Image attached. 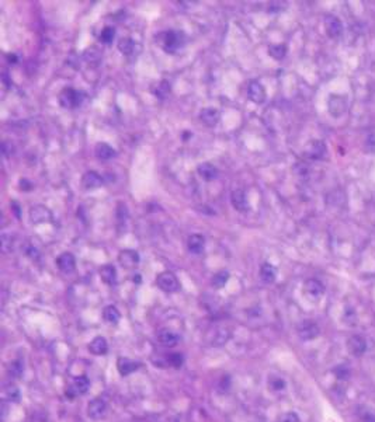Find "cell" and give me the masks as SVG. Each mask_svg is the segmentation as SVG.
<instances>
[{
  "label": "cell",
  "instance_id": "cell-1",
  "mask_svg": "<svg viewBox=\"0 0 375 422\" xmlns=\"http://www.w3.org/2000/svg\"><path fill=\"white\" fill-rule=\"evenodd\" d=\"M86 98V94L82 93V91H78V90H73V88H63L60 91L59 94V104L63 108H78L83 104Z\"/></svg>",
  "mask_w": 375,
  "mask_h": 422
},
{
  "label": "cell",
  "instance_id": "cell-2",
  "mask_svg": "<svg viewBox=\"0 0 375 422\" xmlns=\"http://www.w3.org/2000/svg\"><path fill=\"white\" fill-rule=\"evenodd\" d=\"M184 44V34L177 32V31H169L163 34L162 39V48L165 49L168 53H176L178 49L183 47Z\"/></svg>",
  "mask_w": 375,
  "mask_h": 422
},
{
  "label": "cell",
  "instance_id": "cell-3",
  "mask_svg": "<svg viewBox=\"0 0 375 422\" xmlns=\"http://www.w3.org/2000/svg\"><path fill=\"white\" fill-rule=\"evenodd\" d=\"M229 337H231V331H229L228 327H225V325H217V327H214L212 330L208 331L207 340L209 345L221 346V345H224V343H227L228 340H229Z\"/></svg>",
  "mask_w": 375,
  "mask_h": 422
},
{
  "label": "cell",
  "instance_id": "cell-4",
  "mask_svg": "<svg viewBox=\"0 0 375 422\" xmlns=\"http://www.w3.org/2000/svg\"><path fill=\"white\" fill-rule=\"evenodd\" d=\"M156 282H158L159 288H160L163 292H168V293L177 292L178 288H180L176 275L172 274V272H162V274L158 276Z\"/></svg>",
  "mask_w": 375,
  "mask_h": 422
},
{
  "label": "cell",
  "instance_id": "cell-5",
  "mask_svg": "<svg viewBox=\"0 0 375 422\" xmlns=\"http://www.w3.org/2000/svg\"><path fill=\"white\" fill-rule=\"evenodd\" d=\"M320 333V328L319 325L312 321V320H305L302 323L298 325V335L301 340L304 341H309V340H314Z\"/></svg>",
  "mask_w": 375,
  "mask_h": 422
},
{
  "label": "cell",
  "instance_id": "cell-6",
  "mask_svg": "<svg viewBox=\"0 0 375 422\" xmlns=\"http://www.w3.org/2000/svg\"><path fill=\"white\" fill-rule=\"evenodd\" d=\"M30 220L35 225L51 222L52 220V212L47 206L34 205L30 209Z\"/></svg>",
  "mask_w": 375,
  "mask_h": 422
},
{
  "label": "cell",
  "instance_id": "cell-7",
  "mask_svg": "<svg viewBox=\"0 0 375 422\" xmlns=\"http://www.w3.org/2000/svg\"><path fill=\"white\" fill-rule=\"evenodd\" d=\"M326 145L322 140H312L305 147V156L311 160H322L326 156Z\"/></svg>",
  "mask_w": 375,
  "mask_h": 422
},
{
  "label": "cell",
  "instance_id": "cell-8",
  "mask_svg": "<svg viewBox=\"0 0 375 422\" xmlns=\"http://www.w3.org/2000/svg\"><path fill=\"white\" fill-rule=\"evenodd\" d=\"M107 414V402L103 398H94L87 405V415L91 420H101Z\"/></svg>",
  "mask_w": 375,
  "mask_h": 422
},
{
  "label": "cell",
  "instance_id": "cell-9",
  "mask_svg": "<svg viewBox=\"0 0 375 422\" xmlns=\"http://www.w3.org/2000/svg\"><path fill=\"white\" fill-rule=\"evenodd\" d=\"M327 107H329V112L333 117L339 118L345 114L346 108H347V101H346V98L343 96L332 94L330 98H329V101H327Z\"/></svg>",
  "mask_w": 375,
  "mask_h": 422
},
{
  "label": "cell",
  "instance_id": "cell-10",
  "mask_svg": "<svg viewBox=\"0 0 375 422\" xmlns=\"http://www.w3.org/2000/svg\"><path fill=\"white\" fill-rule=\"evenodd\" d=\"M347 349L353 356L358 358L367 351V343L361 335H351L347 341Z\"/></svg>",
  "mask_w": 375,
  "mask_h": 422
},
{
  "label": "cell",
  "instance_id": "cell-11",
  "mask_svg": "<svg viewBox=\"0 0 375 422\" xmlns=\"http://www.w3.org/2000/svg\"><path fill=\"white\" fill-rule=\"evenodd\" d=\"M104 184V176L99 174L97 171H87L82 177V186L85 189H96Z\"/></svg>",
  "mask_w": 375,
  "mask_h": 422
},
{
  "label": "cell",
  "instance_id": "cell-12",
  "mask_svg": "<svg viewBox=\"0 0 375 422\" xmlns=\"http://www.w3.org/2000/svg\"><path fill=\"white\" fill-rule=\"evenodd\" d=\"M247 96H249V98H250L253 103L261 104V103H264V100H266V90H264L261 83L253 80V81H250L249 86H247Z\"/></svg>",
  "mask_w": 375,
  "mask_h": 422
},
{
  "label": "cell",
  "instance_id": "cell-13",
  "mask_svg": "<svg viewBox=\"0 0 375 422\" xmlns=\"http://www.w3.org/2000/svg\"><path fill=\"white\" fill-rule=\"evenodd\" d=\"M325 29L326 34L330 38H339L343 32V24L342 21L335 16H326L325 19Z\"/></svg>",
  "mask_w": 375,
  "mask_h": 422
},
{
  "label": "cell",
  "instance_id": "cell-14",
  "mask_svg": "<svg viewBox=\"0 0 375 422\" xmlns=\"http://www.w3.org/2000/svg\"><path fill=\"white\" fill-rule=\"evenodd\" d=\"M89 387H90L89 379H87L86 376H79V377H76V379L72 382L68 393H69L70 397H76V396H82V394L87 393ZM68 393H66V394H68Z\"/></svg>",
  "mask_w": 375,
  "mask_h": 422
},
{
  "label": "cell",
  "instance_id": "cell-15",
  "mask_svg": "<svg viewBox=\"0 0 375 422\" xmlns=\"http://www.w3.org/2000/svg\"><path fill=\"white\" fill-rule=\"evenodd\" d=\"M57 265L63 274H72L76 268V258L70 253H63L57 258Z\"/></svg>",
  "mask_w": 375,
  "mask_h": 422
},
{
  "label": "cell",
  "instance_id": "cell-16",
  "mask_svg": "<svg viewBox=\"0 0 375 422\" xmlns=\"http://www.w3.org/2000/svg\"><path fill=\"white\" fill-rule=\"evenodd\" d=\"M304 290H305V293L311 299L316 300V299H319L322 294L325 293V286L317 279H308L305 285H304Z\"/></svg>",
  "mask_w": 375,
  "mask_h": 422
},
{
  "label": "cell",
  "instance_id": "cell-17",
  "mask_svg": "<svg viewBox=\"0 0 375 422\" xmlns=\"http://www.w3.org/2000/svg\"><path fill=\"white\" fill-rule=\"evenodd\" d=\"M231 204L237 212H246L249 211V202H247L246 194L243 189H235L231 194Z\"/></svg>",
  "mask_w": 375,
  "mask_h": 422
},
{
  "label": "cell",
  "instance_id": "cell-18",
  "mask_svg": "<svg viewBox=\"0 0 375 422\" xmlns=\"http://www.w3.org/2000/svg\"><path fill=\"white\" fill-rule=\"evenodd\" d=\"M118 263L124 268H134L139 264V254L135 250H122L118 254Z\"/></svg>",
  "mask_w": 375,
  "mask_h": 422
},
{
  "label": "cell",
  "instance_id": "cell-19",
  "mask_svg": "<svg viewBox=\"0 0 375 422\" xmlns=\"http://www.w3.org/2000/svg\"><path fill=\"white\" fill-rule=\"evenodd\" d=\"M200 121H201L204 125H207V127L209 128L215 127L218 122H219V111H218L217 108L212 107L204 108V109L200 112Z\"/></svg>",
  "mask_w": 375,
  "mask_h": 422
},
{
  "label": "cell",
  "instance_id": "cell-20",
  "mask_svg": "<svg viewBox=\"0 0 375 422\" xmlns=\"http://www.w3.org/2000/svg\"><path fill=\"white\" fill-rule=\"evenodd\" d=\"M118 51L122 53V55H127V56H132L135 53L139 52V45L137 44V41H134L132 38H122L118 41Z\"/></svg>",
  "mask_w": 375,
  "mask_h": 422
},
{
  "label": "cell",
  "instance_id": "cell-21",
  "mask_svg": "<svg viewBox=\"0 0 375 422\" xmlns=\"http://www.w3.org/2000/svg\"><path fill=\"white\" fill-rule=\"evenodd\" d=\"M205 247V238L201 235H191L187 240V248L191 254H201Z\"/></svg>",
  "mask_w": 375,
  "mask_h": 422
},
{
  "label": "cell",
  "instance_id": "cell-22",
  "mask_svg": "<svg viewBox=\"0 0 375 422\" xmlns=\"http://www.w3.org/2000/svg\"><path fill=\"white\" fill-rule=\"evenodd\" d=\"M139 362H135V361H131L128 358H119L118 362H117V369L118 372L122 374V376H128L132 372L138 370Z\"/></svg>",
  "mask_w": 375,
  "mask_h": 422
},
{
  "label": "cell",
  "instance_id": "cell-23",
  "mask_svg": "<svg viewBox=\"0 0 375 422\" xmlns=\"http://www.w3.org/2000/svg\"><path fill=\"white\" fill-rule=\"evenodd\" d=\"M198 174H200V177L202 178V180H205V181H214V180H217L218 177V168L217 167H214L212 164H209V163H202V164H200L197 168Z\"/></svg>",
  "mask_w": 375,
  "mask_h": 422
},
{
  "label": "cell",
  "instance_id": "cell-24",
  "mask_svg": "<svg viewBox=\"0 0 375 422\" xmlns=\"http://www.w3.org/2000/svg\"><path fill=\"white\" fill-rule=\"evenodd\" d=\"M100 278L104 284L114 285L117 282V269L113 265H104L100 268Z\"/></svg>",
  "mask_w": 375,
  "mask_h": 422
},
{
  "label": "cell",
  "instance_id": "cell-25",
  "mask_svg": "<svg viewBox=\"0 0 375 422\" xmlns=\"http://www.w3.org/2000/svg\"><path fill=\"white\" fill-rule=\"evenodd\" d=\"M89 349H90V352L93 353V355H97V356H100V355H106L107 351H109V343H107V341H106V338H103V337H96V338L90 343Z\"/></svg>",
  "mask_w": 375,
  "mask_h": 422
},
{
  "label": "cell",
  "instance_id": "cell-26",
  "mask_svg": "<svg viewBox=\"0 0 375 422\" xmlns=\"http://www.w3.org/2000/svg\"><path fill=\"white\" fill-rule=\"evenodd\" d=\"M158 340L159 343H162L163 346L172 348V346L177 345L178 335L176 333H173L172 330H162V331L158 334Z\"/></svg>",
  "mask_w": 375,
  "mask_h": 422
},
{
  "label": "cell",
  "instance_id": "cell-27",
  "mask_svg": "<svg viewBox=\"0 0 375 422\" xmlns=\"http://www.w3.org/2000/svg\"><path fill=\"white\" fill-rule=\"evenodd\" d=\"M94 153H96V157L100 158V160H110V158H113V157L115 156V150L110 146V145L103 143V142L96 145Z\"/></svg>",
  "mask_w": 375,
  "mask_h": 422
},
{
  "label": "cell",
  "instance_id": "cell-28",
  "mask_svg": "<svg viewBox=\"0 0 375 422\" xmlns=\"http://www.w3.org/2000/svg\"><path fill=\"white\" fill-rule=\"evenodd\" d=\"M277 276V271L276 268L268 263H264V264L260 266V278L263 282L266 284H273L276 281Z\"/></svg>",
  "mask_w": 375,
  "mask_h": 422
},
{
  "label": "cell",
  "instance_id": "cell-29",
  "mask_svg": "<svg viewBox=\"0 0 375 422\" xmlns=\"http://www.w3.org/2000/svg\"><path fill=\"white\" fill-rule=\"evenodd\" d=\"M103 317H104V320H106L107 323L117 324L119 321V318H121V314H119L118 309H117L115 306L110 304V306H107V307L104 309Z\"/></svg>",
  "mask_w": 375,
  "mask_h": 422
},
{
  "label": "cell",
  "instance_id": "cell-30",
  "mask_svg": "<svg viewBox=\"0 0 375 422\" xmlns=\"http://www.w3.org/2000/svg\"><path fill=\"white\" fill-rule=\"evenodd\" d=\"M268 53L270 56H273L277 60L284 59L287 55V47L284 44H278V45H270L268 47Z\"/></svg>",
  "mask_w": 375,
  "mask_h": 422
},
{
  "label": "cell",
  "instance_id": "cell-31",
  "mask_svg": "<svg viewBox=\"0 0 375 422\" xmlns=\"http://www.w3.org/2000/svg\"><path fill=\"white\" fill-rule=\"evenodd\" d=\"M23 372H24V365L21 361H13L7 368V373L13 379H19Z\"/></svg>",
  "mask_w": 375,
  "mask_h": 422
},
{
  "label": "cell",
  "instance_id": "cell-32",
  "mask_svg": "<svg viewBox=\"0 0 375 422\" xmlns=\"http://www.w3.org/2000/svg\"><path fill=\"white\" fill-rule=\"evenodd\" d=\"M4 397H6L9 401L17 402L20 400V390L17 389L16 384L10 383V384H7L6 389H4Z\"/></svg>",
  "mask_w": 375,
  "mask_h": 422
},
{
  "label": "cell",
  "instance_id": "cell-33",
  "mask_svg": "<svg viewBox=\"0 0 375 422\" xmlns=\"http://www.w3.org/2000/svg\"><path fill=\"white\" fill-rule=\"evenodd\" d=\"M228 281H229V272L228 271H219L212 278V286L217 289H221L227 285Z\"/></svg>",
  "mask_w": 375,
  "mask_h": 422
},
{
  "label": "cell",
  "instance_id": "cell-34",
  "mask_svg": "<svg viewBox=\"0 0 375 422\" xmlns=\"http://www.w3.org/2000/svg\"><path fill=\"white\" fill-rule=\"evenodd\" d=\"M115 38V28L114 27H104L100 32V42L101 44H111Z\"/></svg>",
  "mask_w": 375,
  "mask_h": 422
},
{
  "label": "cell",
  "instance_id": "cell-35",
  "mask_svg": "<svg viewBox=\"0 0 375 422\" xmlns=\"http://www.w3.org/2000/svg\"><path fill=\"white\" fill-rule=\"evenodd\" d=\"M169 93H170V83L168 80H162L155 90V96L159 98H166Z\"/></svg>",
  "mask_w": 375,
  "mask_h": 422
},
{
  "label": "cell",
  "instance_id": "cell-36",
  "mask_svg": "<svg viewBox=\"0 0 375 422\" xmlns=\"http://www.w3.org/2000/svg\"><path fill=\"white\" fill-rule=\"evenodd\" d=\"M85 58H86V60H89V62H91V63H96V62H99L100 58H101V55H100L99 49L97 48H90L87 49L86 52H85Z\"/></svg>",
  "mask_w": 375,
  "mask_h": 422
},
{
  "label": "cell",
  "instance_id": "cell-37",
  "mask_svg": "<svg viewBox=\"0 0 375 422\" xmlns=\"http://www.w3.org/2000/svg\"><path fill=\"white\" fill-rule=\"evenodd\" d=\"M268 384H270L271 390H274V392H281L286 389V382L281 377H271Z\"/></svg>",
  "mask_w": 375,
  "mask_h": 422
},
{
  "label": "cell",
  "instance_id": "cell-38",
  "mask_svg": "<svg viewBox=\"0 0 375 422\" xmlns=\"http://www.w3.org/2000/svg\"><path fill=\"white\" fill-rule=\"evenodd\" d=\"M168 362L170 363L172 366H174V368H181L184 359H183V355H181V353H170L168 356Z\"/></svg>",
  "mask_w": 375,
  "mask_h": 422
},
{
  "label": "cell",
  "instance_id": "cell-39",
  "mask_svg": "<svg viewBox=\"0 0 375 422\" xmlns=\"http://www.w3.org/2000/svg\"><path fill=\"white\" fill-rule=\"evenodd\" d=\"M278 422H301V420L295 412H286L280 417Z\"/></svg>",
  "mask_w": 375,
  "mask_h": 422
},
{
  "label": "cell",
  "instance_id": "cell-40",
  "mask_svg": "<svg viewBox=\"0 0 375 422\" xmlns=\"http://www.w3.org/2000/svg\"><path fill=\"white\" fill-rule=\"evenodd\" d=\"M117 217H118V220H125L127 217H128V209H127V205L125 204H122V202H119L118 206H117Z\"/></svg>",
  "mask_w": 375,
  "mask_h": 422
},
{
  "label": "cell",
  "instance_id": "cell-41",
  "mask_svg": "<svg viewBox=\"0 0 375 422\" xmlns=\"http://www.w3.org/2000/svg\"><path fill=\"white\" fill-rule=\"evenodd\" d=\"M335 373L339 379H347V377H348V374H350L348 369L346 368L345 365H340V366H337V368L335 369Z\"/></svg>",
  "mask_w": 375,
  "mask_h": 422
},
{
  "label": "cell",
  "instance_id": "cell-42",
  "mask_svg": "<svg viewBox=\"0 0 375 422\" xmlns=\"http://www.w3.org/2000/svg\"><path fill=\"white\" fill-rule=\"evenodd\" d=\"M284 6H286V3H281V1H271V3L268 4V11H270V13L281 11V10L286 9Z\"/></svg>",
  "mask_w": 375,
  "mask_h": 422
},
{
  "label": "cell",
  "instance_id": "cell-43",
  "mask_svg": "<svg viewBox=\"0 0 375 422\" xmlns=\"http://www.w3.org/2000/svg\"><path fill=\"white\" fill-rule=\"evenodd\" d=\"M10 206L11 209H13V212H14V215H16V217H20V205H19L17 202H11Z\"/></svg>",
  "mask_w": 375,
  "mask_h": 422
},
{
  "label": "cell",
  "instance_id": "cell-44",
  "mask_svg": "<svg viewBox=\"0 0 375 422\" xmlns=\"http://www.w3.org/2000/svg\"><path fill=\"white\" fill-rule=\"evenodd\" d=\"M20 185H21V189H24V191H30L31 186H32L27 180H21Z\"/></svg>",
  "mask_w": 375,
  "mask_h": 422
},
{
  "label": "cell",
  "instance_id": "cell-45",
  "mask_svg": "<svg viewBox=\"0 0 375 422\" xmlns=\"http://www.w3.org/2000/svg\"><path fill=\"white\" fill-rule=\"evenodd\" d=\"M27 254L30 255L31 258H35V260H37V258L40 257V254H38V251H37L35 248H30V250L27 251Z\"/></svg>",
  "mask_w": 375,
  "mask_h": 422
},
{
  "label": "cell",
  "instance_id": "cell-46",
  "mask_svg": "<svg viewBox=\"0 0 375 422\" xmlns=\"http://www.w3.org/2000/svg\"><path fill=\"white\" fill-rule=\"evenodd\" d=\"M363 422H375V417L374 415H365Z\"/></svg>",
  "mask_w": 375,
  "mask_h": 422
},
{
  "label": "cell",
  "instance_id": "cell-47",
  "mask_svg": "<svg viewBox=\"0 0 375 422\" xmlns=\"http://www.w3.org/2000/svg\"><path fill=\"white\" fill-rule=\"evenodd\" d=\"M7 59H9L10 65H11V62H13V65H14V63L17 62V56H16V55H7Z\"/></svg>",
  "mask_w": 375,
  "mask_h": 422
}]
</instances>
